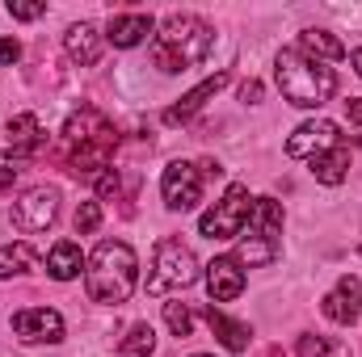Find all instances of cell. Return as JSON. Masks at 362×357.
Listing matches in <instances>:
<instances>
[{
	"instance_id": "1",
	"label": "cell",
	"mask_w": 362,
	"mask_h": 357,
	"mask_svg": "<svg viewBox=\"0 0 362 357\" xmlns=\"http://www.w3.org/2000/svg\"><path fill=\"white\" fill-rule=\"evenodd\" d=\"M135 282H139V261H135V248L122 244V240H101L89 257L85 269V286H89V298L101 307H118L135 294Z\"/></svg>"
},
{
	"instance_id": "2",
	"label": "cell",
	"mask_w": 362,
	"mask_h": 357,
	"mask_svg": "<svg viewBox=\"0 0 362 357\" xmlns=\"http://www.w3.org/2000/svg\"><path fill=\"white\" fill-rule=\"evenodd\" d=\"M211 51H215V30H211L202 17H194V13H173V17L160 25L156 42H152V59H156V68L169 72V76H177L185 68L202 63Z\"/></svg>"
},
{
	"instance_id": "3",
	"label": "cell",
	"mask_w": 362,
	"mask_h": 357,
	"mask_svg": "<svg viewBox=\"0 0 362 357\" xmlns=\"http://www.w3.org/2000/svg\"><path fill=\"white\" fill-rule=\"evenodd\" d=\"M274 80H278L282 97H286L291 105H299V109H316V105H325V101L337 92L333 68H325L320 59H308L299 47L278 51V59H274Z\"/></svg>"
},
{
	"instance_id": "4",
	"label": "cell",
	"mask_w": 362,
	"mask_h": 357,
	"mask_svg": "<svg viewBox=\"0 0 362 357\" xmlns=\"http://www.w3.org/2000/svg\"><path fill=\"white\" fill-rule=\"evenodd\" d=\"M236 265H274L282 257V206L274 198H253L249 219L236 236Z\"/></svg>"
},
{
	"instance_id": "5",
	"label": "cell",
	"mask_w": 362,
	"mask_h": 357,
	"mask_svg": "<svg viewBox=\"0 0 362 357\" xmlns=\"http://www.w3.org/2000/svg\"><path fill=\"white\" fill-rule=\"evenodd\" d=\"M194 282H198V257L181 240H160L152 257V273H148V294H173Z\"/></svg>"
},
{
	"instance_id": "6",
	"label": "cell",
	"mask_w": 362,
	"mask_h": 357,
	"mask_svg": "<svg viewBox=\"0 0 362 357\" xmlns=\"http://www.w3.org/2000/svg\"><path fill=\"white\" fill-rule=\"evenodd\" d=\"M249 206H253L249 189H245V185H232V189L198 219V231H202L206 240H236L240 227H245V219H249Z\"/></svg>"
},
{
	"instance_id": "7",
	"label": "cell",
	"mask_w": 362,
	"mask_h": 357,
	"mask_svg": "<svg viewBox=\"0 0 362 357\" xmlns=\"http://www.w3.org/2000/svg\"><path fill=\"white\" fill-rule=\"evenodd\" d=\"M55 219H59V189L55 185H34L13 202V227L25 236L47 231Z\"/></svg>"
},
{
	"instance_id": "8",
	"label": "cell",
	"mask_w": 362,
	"mask_h": 357,
	"mask_svg": "<svg viewBox=\"0 0 362 357\" xmlns=\"http://www.w3.org/2000/svg\"><path fill=\"white\" fill-rule=\"evenodd\" d=\"M160 193H165L169 210H194L202 202V173H198V164L173 160L165 169V177H160Z\"/></svg>"
},
{
	"instance_id": "9",
	"label": "cell",
	"mask_w": 362,
	"mask_h": 357,
	"mask_svg": "<svg viewBox=\"0 0 362 357\" xmlns=\"http://www.w3.org/2000/svg\"><path fill=\"white\" fill-rule=\"evenodd\" d=\"M13 332L21 345H55L64 341V315L51 307H25L13 315Z\"/></svg>"
},
{
	"instance_id": "10",
	"label": "cell",
	"mask_w": 362,
	"mask_h": 357,
	"mask_svg": "<svg viewBox=\"0 0 362 357\" xmlns=\"http://www.w3.org/2000/svg\"><path fill=\"white\" fill-rule=\"evenodd\" d=\"M337 143H341L337 122L312 118V122H303V126L286 139V156H295V160H316L320 152H329V147H337Z\"/></svg>"
},
{
	"instance_id": "11",
	"label": "cell",
	"mask_w": 362,
	"mask_h": 357,
	"mask_svg": "<svg viewBox=\"0 0 362 357\" xmlns=\"http://www.w3.org/2000/svg\"><path fill=\"white\" fill-rule=\"evenodd\" d=\"M320 311H325L333 324H346V328H350V324L358 320V311H362V282L346 273V277L337 282V290L320 298Z\"/></svg>"
},
{
	"instance_id": "12",
	"label": "cell",
	"mask_w": 362,
	"mask_h": 357,
	"mask_svg": "<svg viewBox=\"0 0 362 357\" xmlns=\"http://www.w3.org/2000/svg\"><path fill=\"white\" fill-rule=\"evenodd\" d=\"M114 147H118V131H110V135H101V139H89V143L72 147V156H68V169H72L76 177L105 173V169H110V156H114Z\"/></svg>"
},
{
	"instance_id": "13",
	"label": "cell",
	"mask_w": 362,
	"mask_h": 357,
	"mask_svg": "<svg viewBox=\"0 0 362 357\" xmlns=\"http://www.w3.org/2000/svg\"><path fill=\"white\" fill-rule=\"evenodd\" d=\"M206 290L215 303H232L245 294V269L236 265V257H215L206 265Z\"/></svg>"
},
{
	"instance_id": "14",
	"label": "cell",
	"mask_w": 362,
	"mask_h": 357,
	"mask_svg": "<svg viewBox=\"0 0 362 357\" xmlns=\"http://www.w3.org/2000/svg\"><path fill=\"white\" fill-rule=\"evenodd\" d=\"M228 80H232V72H215V76H206V80H202L198 89H189V92H185V97L177 101V105H169V109H165V126L189 122V118H194V114H198V109H202V105H206L211 97H215V92L228 89Z\"/></svg>"
},
{
	"instance_id": "15",
	"label": "cell",
	"mask_w": 362,
	"mask_h": 357,
	"mask_svg": "<svg viewBox=\"0 0 362 357\" xmlns=\"http://www.w3.org/2000/svg\"><path fill=\"white\" fill-rule=\"evenodd\" d=\"M152 30H156V25H152V17H148V13H118V17H110L105 38H110L114 47L131 51V47H139Z\"/></svg>"
},
{
	"instance_id": "16",
	"label": "cell",
	"mask_w": 362,
	"mask_h": 357,
	"mask_svg": "<svg viewBox=\"0 0 362 357\" xmlns=\"http://www.w3.org/2000/svg\"><path fill=\"white\" fill-rule=\"evenodd\" d=\"M8 147L17 152V156H34L42 143H47V131H42V122H38V114H17V118H8Z\"/></svg>"
},
{
	"instance_id": "17",
	"label": "cell",
	"mask_w": 362,
	"mask_h": 357,
	"mask_svg": "<svg viewBox=\"0 0 362 357\" xmlns=\"http://www.w3.org/2000/svg\"><path fill=\"white\" fill-rule=\"evenodd\" d=\"M64 51H68V59H72V63L93 68V63L101 59V34L93 30L89 21H81V25H72V30L64 34Z\"/></svg>"
},
{
	"instance_id": "18",
	"label": "cell",
	"mask_w": 362,
	"mask_h": 357,
	"mask_svg": "<svg viewBox=\"0 0 362 357\" xmlns=\"http://www.w3.org/2000/svg\"><path fill=\"white\" fill-rule=\"evenodd\" d=\"M110 131H114V126H110V118H105L101 109H81V114H72V118H68L64 139H68L72 147H81V143L101 139V135H110Z\"/></svg>"
},
{
	"instance_id": "19",
	"label": "cell",
	"mask_w": 362,
	"mask_h": 357,
	"mask_svg": "<svg viewBox=\"0 0 362 357\" xmlns=\"http://www.w3.org/2000/svg\"><path fill=\"white\" fill-rule=\"evenodd\" d=\"M202 315H206V324H211V332L219 337V345H223V349H232V353H245V349H249V337H253V332H249L245 324L228 320V315H223V311H215V307H206Z\"/></svg>"
},
{
	"instance_id": "20",
	"label": "cell",
	"mask_w": 362,
	"mask_h": 357,
	"mask_svg": "<svg viewBox=\"0 0 362 357\" xmlns=\"http://www.w3.org/2000/svg\"><path fill=\"white\" fill-rule=\"evenodd\" d=\"M350 173V152L337 143V147H329V152H320L316 160H312V177L320 181V185H341Z\"/></svg>"
},
{
	"instance_id": "21",
	"label": "cell",
	"mask_w": 362,
	"mask_h": 357,
	"mask_svg": "<svg viewBox=\"0 0 362 357\" xmlns=\"http://www.w3.org/2000/svg\"><path fill=\"white\" fill-rule=\"evenodd\" d=\"M34 269H42V261H38V253L30 244H4L0 248V282L21 277V273H34Z\"/></svg>"
},
{
	"instance_id": "22",
	"label": "cell",
	"mask_w": 362,
	"mask_h": 357,
	"mask_svg": "<svg viewBox=\"0 0 362 357\" xmlns=\"http://www.w3.org/2000/svg\"><path fill=\"white\" fill-rule=\"evenodd\" d=\"M85 265V257H81V248L72 244V240H59L55 248H51V257H47V273L55 277V282H72L76 273Z\"/></svg>"
},
{
	"instance_id": "23",
	"label": "cell",
	"mask_w": 362,
	"mask_h": 357,
	"mask_svg": "<svg viewBox=\"0 0 362 357\" xmlns=\"http://www.w3.org/2000/svg\"><path fill=\"white\" fill-rule=\"evenodd\" d=\"M299 51L308 59H346V47L329 34V30H303L299 34Z\"/></svg>"
},
{
	"instance_id": "24",
	"label": "cell",
	"mask_w": 362,
	"mask_h": 357,
	"mask_svg": "<svg viewBox=\"0 0 362 357\" xmlns=\"http://www.w3.org/2000/svg\"><path fill=\"white\" fill-rule=\"evenodd\" d=\"M152 349H156L152 324H131V332L122 337V357H152Z\"/></svg>"
},
{
	"instance_id": "25",
	"label": "cell",
	"mask_w": 362,
	"mask_h": 357,
	"mask_svg": "<svg viewBox=\"0 0 362 357\" xmlns=\"http://www.w3.org/2000/svg\"><path fill=\"white\" fill-rule=\"evenodd\" d=\"M165 324H169L173 337H189L194 332V315H189L185 303H165Z\"/></svg>"
},
{
	"instance_id": "26",
	"label": "cell",
	"mask_w": 362,
	"mask_h": 357,
	"mask_svg": "<svg viewBox=\"0 0 362 357\" xmlns=\"http://www.w3.org/2000/svg\"><path fill=\"white\" fill-rule=\"evenodd\" d=\"M122 198V181L114 169H105V173H97V202H118Z\"/></svg>"
},
{
	"instance_id": "27",
	"label": "cell",
	"mask_w": 362,
	"mask_h": 357,
	"mask_svg": "<svg viewBox=\"0 0 362 357\" xmlns=\"http://www.w3.org/2000/svg\"><path fill=\"white\" fill-rule=\"evenodd\" d=\"M97 227H101V202H81V210H76V231L89 236Z\"/></svg>"
},
{
	"instance_id": "28",
	"label": "cell",
	"mask_w": 362,
	"mask_h": 357,
	"mask_svg": "<svg viewBox=\"0 0 362 357\" xmlns=\"http://www.w3.org/2000/svg\"><path fill=\"white\" fill-rule=\"evenodd\" d=\"M21 164H25V156H17V152H0V189H8V185L17 181Z\"/></svg>"
},
{
	"instance_id": "29",
	"label": "cell",
	"mask_w": 362,
	"mask_h": 357,
	"mask_svg": "<svg viewBox=\"0 0 362 357\" xmlns=\"http://www.w3.org/2000/svg\"><path fill=\"white\" fill-rule=\"evenodd\" d=\"M329 341L325 337H299V357H329Z\"/></svg>"
},
{
	"instance_id": "30",
	"label": "cell",
	"mask_w": 362,
	"mask_h": 357,
	"mask_svg": "<svg viewBox=\"0 0 362 357\" xmlns=\"http://www.w3.org/2000/svg\"><path fill=\"white\" fill-rule=\"evenodd\" d=\"M8 13H13L17 21H34V17H42V13H47V4H25V0H8Z\"/></svg>"
},
{
	"instance_id": "31",
	"label": "cell",
	"mask_w": 362,
	"mask_h": 357,
	"mask_svg": "<svg viewBox=\"0 0 362 357\" xmlns=\"http://www.w3.org/2000/svg\"><path fill=\"white\" fill-rule=\"evenodd\" d=\"M17 59H21V42H17V38H0V63L13 68Z\"/></svg>"
},
{
	"instance_id": "32",
	"label": "cell",
	"mask_w": 362,
	"mask_h": 357,
	"mask_svg": "<svg viewBox=\"0 0 362 357\" xmlns=\"http://www.w3.org/2000/svg\"><path fill=\"white\" fill-rule=\"evenodd\" d=\"M262 80H245V85H240V101H245V105H257V101H262Z\"/></svg>"
},
{
	"instance_id": "33",
	"label": "cell",
	"mask_w": 362,
	"mask_h": 357,
	"mask_svg": "<svg viewBox=\"0 0 362 357\" xmlns=\"http://www.w3.org/2000/svg\"><path fill=\"white\" fill-rule=\"evenodd\" d=\"M346 114H350V122H362V97H350L346 101Z\"/></svg>"
},
{
	"instance_id": "34",
	"label": "cell",
	"mask_w": 362,
	"mask_h": 357,
	"mask_svg": "<svg viewBox=\"0 0 362 357\" xmlns=\"http://www.w3.org/2000/svg\"><path fill=\"white\" fill-rule=\"evenodd\" d=\"M350 63L358 68V76H362V47H358V51H350Z\"/></svg>"
},
{
	"instance_id": "35",
	"label": "cell",
	"mask_w": 362,
	"mask_h": 357,
	"mask_svg": "<svg viewBox=\"0 0 362 357\" xmlns=\"http://www.w3.org/2000/svg\"><path fill=\"white\" fill-rule=\"evenodd\" d=\"M266 357H282V353H278V349H266Z\"/></svg>"
},
{
	"instance_id": "36",
	"label": "cell",
	"mask_w": 362,
	"mask_h": 357,
	"mask_svg": "<svg viewBox=\"0 0 362 357\" xmlns=\"http://www.w3.org/2000/svg\"><path fill=\"white\" fill-rule=\"evenodd\" d=\"M194 357H211V353H194Z\"/></svg>"
}]
</instances>
